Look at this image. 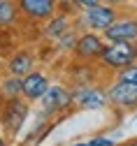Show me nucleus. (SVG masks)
Here are the masks:
<instances>
[{"label":"nucleus","mask_w":137,"mask_h":146,"mask_svg":"<svg viewBox=\"0 0 137 146\" xmlns=\"http://www.w3.org/2000/svg\"><path fill=\"white\" fill-rule=\"evenodd\" d=\"M98 63L105 70H112V72L126 70L128 65L137 63V40L135 42H107Z\"/></svg>","instance_id":"obj_1"},{"label":"nucleus","mask_w":137,"mask_h":146,"mask_svg":"<svg viewBox=\"0 0 137 146\" xmlns=\"http://www.w3.org/2000/svg\"><path fill=\"white\" fill-rule=\"evenodd\" d=\"M116 19H119V12H116L112 5H107V3H100V5H95V7H91V9H84V14H82V26H86L88 30L102 35Z\"/></svg>","instance_id":"obj_2"},{"label":"nucleus","mask_w":137,"mask_h":146,"mask_svg":"<svg viewBox=\"0 0 137 146\" xmlns=\"http://www.w3.org/2000/svg\"><path fill=\"white\" fill-rule=\"evenodd\" d=\"M107 98H109V104L126 109V111H132V109H137V84L116 79L107 88Z\"/></svg>","instance_id":"obj_3"},{"label":"nucleus","mask_w":137,"mask_h":146,"mask_svg":"<svg viewBox=\"0 0 137 146\" xmlns=\"http://www.w3.org/2000/svg\"><path fill=\"white\" fill-rule=\"evenodd\" d=\"M107 46V40L100 37V33H82L79 35V42H77L74 46V53H77V58H82V60H98L100 58V53L105 51Z\"/></svg>","instance_id":"obj_4"},{"label":"nucleus","mask_w":137,"mask_h":146,"mask_svg":"<svg viewBox=\"0 0 137 146\" xmlns=\"http://www.w3.org/2000/svg\"><path fill=\"white\" fill-rule=\"evenodd\" d=\"M40 102H42L44 114H58V111L67 109L74 102V95L70 93L67 88H63V86H49V90L42 95Z\"/></svg>","instance_id":"obj_5"},{"label":"nucleus","mask_w":137,"mask_h":146,"mask_svg":"<svg viewBox=\"0 0 137 146\" xmlns=\"http://www.w3.org/2000/svg\"><path fill=\"white\" fill-rule=\"evenodd\" d=\"M102 37L107 42H135L137 40V16L128 19H116L105 33Z\"/></svg>","instance_id":"obj_6"},{"label":"nucleus","mask_w":137,"mask_h":146,"mask_svg":"<svg viewBox=\"0 0 137 146\" xmlns=\"http://www.w3.org/2000/svg\"><path fill=\"white\" fill-rule=\"evenodd\" d=\"M56 7H58V0H19V9L33 21L51 19Z\"/></svg>","instance_id":"obj_7"},{"label":"nucleus","mask_w":137,"mask_h":146,"mask_svg":"<svg viewBox=\"0 0 137 146\" xmlns=\"http://www.w3.org/2000/svg\"><path fill=\"white\" fill-rule=\"evenodd\" d=\"M72 95H74V102L82 109H102L109 102L107 90H100L95 86H82V88H77Z\"/></svg>","instance_id":"obj_8"},{"label":"nucleus","mask_w":137,"mask_h":146,"mask_svg":"<svg viewBox=\"0 0 137 146\" xmlns=\"http://www.w3.org/2000/svg\"><path fill=\"white\" fill-rule=\"evenodd\" d=\"M49 90V79L42 72H28L23 77V95L28 100H42V95Z\"/></svg>","instance_id":"obj_9"},{"label":"nucleus","mask_w":137,"mask_h":146,"mask_svg":"<svg viewBox=\"0 0 137 146\" xmlns=\"http://www.w3.org/2000/svg\"><path fill=\"white\" fill-rule=\"evenodd\" d=\"M26 116H28V107H26V102L16 100V98L9 100V104H7V109H5V116H3L5 127H7L9 132H19V127L23 125Z\"/></svg>","instance_id":"obj_10"},{"label":"nucleus","mask_w":137,"mask_h":146,"mask_svg":"<svg viewBox=\"0 0 137 146\" xmlns=\"http://www.w3.org/2000/svg\"><path fill=\"white\" fill-rule=\"evenodd\" d=\"M33 56L30 53H26V51H21V53H16V56L9 60V72L14 77H26L28 72H33Z\"/></svg>","instance_id":"obj_11"},{"label":"nucleus","mask_w":137,"mask_h":146,"mask_svg":"<svg viewBox=\"0 0 137 146\" xmlns=\"http://www.w3.org/2000/svg\"><path fill=\"white\" fill-rule=\"evenodd\" d=\"M70 30V19L65 14H58V16H51L49 19V23H47V28H44V33H47V37H51V40H58L63 33H67Z\"/></svg>","instance_id":"obj_12"},{"label":"nucleus","mask_w":137,"mask_h":146,"mask_svg":"<svg viewBox=\"0 0 137 146\" xmlns=\"http://www.w3.org/2000/svg\"><path fill=\"white\" fill-rule=\"evenodd\" d=\"M21 12L14 0H0V26H12L16 21V14Z\"/></svg>","instance_id":"obj_13"},{"label":"nucleus","mask_w":137,"mask_h":146,"mask_svg":"<svg viewBox=\"0 0 137 146\" xmlns=\"http://www.w3.org/2000/svg\"><path fill=\"white\" fill-rule=\"evenodd\" d=\"M3 90H5V95H7L9 100H14L19 93H23V79H19V77L12 74V79H7V81L3 84Z\"/></svg>","instance_id":"obj_14"},{"label":"nucleus","mask_w":137,"mask_h":146,"mask_svg":"<svg viewBox=\"0 0 137 146\" xmlns=\"http://www.w3.org/2000/svg\"><path fill=\"white\" fill-rule=\"evenodd\" d=\"M77 42H79V35H77L72 28H70L67 33H63L61 37H58V46H61V49H65V51H74Z\"/></svg>","instance_id":"obj_15"},{"label":"nucleus","mask_w":137,"mask_h":146,"mask_svg":"<svg viewBox=\"0 0 137 146\" xmlns=\"http://www.w3.org/2000/svg\"><path fill=\"white\" fill-rule=\"evenodd\" d=\"M116 79H123V81H132V84H137V63H132V65H128L126 70H121Z\"/></svg>","instance_id":"obj_16"},{"label":"nucleus","mask_w":137,"mask_h":146,"mask_svg":"<svg viewBox=\"0 0 137 146\" xmlns=\"http://www.w3.org/2000/svg\"><path fill=\"white\" fill-rule=\"evenodd\" d=\"M100 3H102V0H72V5L77 9H91V7L100 5Z\"/></svg>","instance_id":"obj_17"},{"label":"nucleus","mask_w":137,"mask_h":146,"mask_svg":"<svg viewBox=\"0 0 137 146\" xmlns=\"http://www.w3.org/2000/svg\"><path fill=\"white\" fill-rule=\"evenodd\" d=\"M91 146H116L112 139H107V137H95V139H91L88 141Z\"/></svg>","instance_id":"obj_18"},{"label":"nucleus","mask_w":137,"mask_h":146,"mask_svg":"<svg viewBox=\"0 0 137 146\" xmlns=\"http://www.w3.org/2000/svg\"><path fill=\"white\" fill-rule=\"evenodd\" d=\"M114 3H123V0H107V5H114Z\"/></svg>","instance_id":"obj_19"},{"label":"nucleus","mask_w":137,"mask_h":146,"mask_svg":"<svg viewBox=\"0 0 137 146\" xmlns=\"http://www.w3.org/2000/svg\"><path fill=\"white\" fill-rule=\"evenodd\" d=\"M72 146H91V144H72Z\"/></svg>","instance_id":"obj_20"},{"label":"nucleus","mask_w":137,"mask_h":146,"mask_svg":"<svg viewBox=\"0 0 137 146\" xmlns=\"http://www.w3.org/2000/svg\"><path fill=\"white\" fill-rule=\"evenodd\" d=\"M128 146H137V141H132V144H128Z\"/></svg>","instance_id":"obj_21"},{"label":"nucleus","mask_w":137,"mask_h":146,"mask_svg":"<svg viewBox=\"0 0 137 146\" xmlns=\"http://www.w3.org/2000/svg\"><path fill=\"white\" fill-rule=\"evenodd\" d=\"M0 146H5V141H3V139H0Z\"/></svg>","instance_id":"obj_22"}]
</instances>
